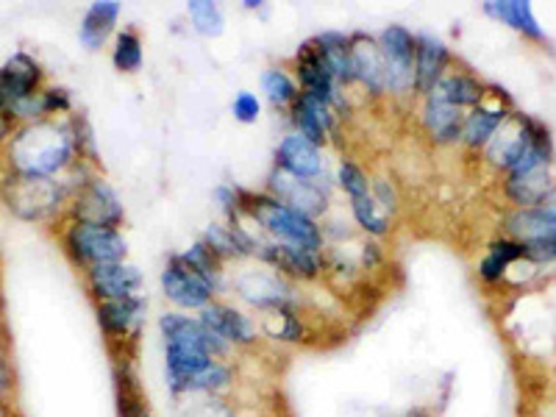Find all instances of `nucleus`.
<instances>
[{"instance_id":"32","label":"nucleus","mask_w":556,"mask_h":417,"mask_svg":"<svg viewBox=\"0 0 556 417\" xmlns=\"http://www.w3.org/2000/svg\"><path fill=\"white\" fill-rule=\"evenodd\" d=\"M348 208H351V217H354L356 226H359L367 237L381 240V237L390 235V217L379 208V203H376L374 198V190L367 192V195L348 201Z\"/></svg>"},{"instance_id":"11","label":"nucleus","mask_w":556,"mask_h":417,"mask_svg":"<svg viewBox=\"0 0 556 417\" xmlns=\"http://www.w3.org/2000/svg\"><path fill=\"white\" fill-rule=\"evenodd\" d=\"M253 260L262 265L273 267L276 273L292 281V285H312L326 273V253L309 251V248L285 245V242H273L256 231V251Z\"/></svg>"},{"instance_id":"30","label":"nucleus","mask_w":556,"mask_h":417,"mask_svg":"<svg viewBox=\"0 0 556 417\" xmlns=\"http://www.w3.org/2000/svg\"><path fill=\"white\" fill-rule=\"evenodd\" d=\"M237 381H240V370H237V359L226 362L217 359L198 376L195 381L190 384L187 395L184 399H190V395H212V399H231L237 390Z\"/></svg>"},{"instance_id":"6","label":"nucleus","mask_w":556,"mask_h":417,"mask_svg":"<svg viewBox=\"0 0 556 417\" xmlns=\"http://www.w3.org/2000/svg\"><path fill=\"white\" fill-rule=\"evenodd\" d=\"M159 287H162V295L165 301H170L173 309L176 312H201L206 309L212 301L220 298V292L215 287L208 285L206 278L190 265V262L184 260L181 253H170L159 273Z\"/></svg>"},{"instance_id":"19","label":"nucleus","mask_w":556,"mask_h":417,"mask_svg":"<svg viewBox=\"0 0 556 417\" xmlns=\"http://www.w3.org/2000/svg\"><path fill=\"white\" fill-rule=\"evenodd\" d=\"M351 67H354V87H362L370 98H390L384 59L376 37L351 34Z\"/></svg>"},{"instance_id":"22","label":"nucleus","mask_w":556,"mask_h":417,"mask_svg":"<svg viewBox=\"0 0 556 417\" xmlns=\"http://www.w3.org/2000/svg\"><path fill=\"white\" fill-rule=\"evenodd\" d=\"M201 242L215 253L217 260L226 265V262H242L253 260V251H256V235L245 223H228V220H215L203 228Z\"/></svg>"},{"instance_id":"13","label":"nucleus","mask_w":556,"mask_h":417,"mask_svg":"<svg viewBox=\"0 0 556 417\" xmlns=\"http://www.w3.org/2000/svg\"><path fill=\"white\" fill-rule=\"evenodd\" d=\"M70 217L92 226L121 228L126 220V208L106 178L89 176L87 181H78L76 192L70 198Z\"/></svg>"},{"instance_id":"15","label":"nucleus","mask_w":556,"mask_h":417,"mask_svg":"<svg viewBox=\"0 0 556 417\" xmlns=\"http://www.w3.org/2000/svg\"><path fill=\"white\" fill-rule=\"evenodd\" d=\"M540 128H543L540 121H534L529 114L513 112L509 114V121L495 131V137L490 139L484 151H481L484 165H490L495 173L506 176V173L513 170L520 159H523V153L529 151V146L534 142Z\"/></svg>"},{"instance_id":"27","label":"nucleus","mask_w":556,"mask_h":417,"mask_svg":"<svg viewBox=\"0 0 556 417\" xmlns=\"http://www.w3.org/2000/svg\"><path fill=\"white\" fill-rule=\"evenodd\" d=\"M518 262H526L523 260V245H520L518 240H513V237H495V240L486 242V251L484 256H481L479 262V278L481 285L486 287H495L501 285L506 278V273H509V267L518 265Z\"/></svg>"},{"instance_id":"38","label":"nucleus","mask_w":556,"mask_h":417,"mask_svg":"<svg viewBox=\"0 0 556 417\" xmlns=\"http://www.w3.org/2000/svg\"><path fill=\"white\" fill-rule=\"evenodd\" d=\"M231 114H235V121L242 123V126H251L262 117V101L260 96H253L248 89L237 92L235 101H231Z\"/></svg>"},{"instance_id":"21","label":"nucleus","mask_w":556,"mask_h":417,"mask_svg":"<svg viewBox=\"0 0 556 417\" xmlns=\"http://www.w3.org/2000/svg\"><path fill=\"white\" fill-rule=\"evenodd\" d=\"M451 51L437 34H415V96H431V89L448 73Z\"/></svg>"},{"instance_id":"9","label":"nucleus","mask_w":556,"mask_h":417,"mask_svg":"<svg viewBox=\"0 0 556 417\" xmlns=\"http://www.w3.org/2000/svg\"><path fill=\"white\" fill-rule=\"evenodd\" d=\"M331 187H334V184H331L329 178H295L287 176V173L278 170V167H273V170L267 173L265 192L276 198V201L287 203L290 208H295V212H301V215L320 223V217L326 220V215H329Z\"/></svg>"},{"instance_id":"7","label":"nucleus","mask_w":556,"mask_h":417,"mask_svg":"<svg viewBox=\"0 0 556 417\" xmlns=\"http://www.w3.org/2000/svg\"><path fill=\"white\" fill-rule=\"evenodd\" d=\"M96 317L114 356L134 354L139 334L146 329L148 298L134 295L123 298V301H101V304H96Z\"/></svg>"},{"instance_id":"31","label":"nucleus","mask_w":556,"mask_h":417,"mask_svg":"<svg viewBox=\"0 0 556 417\" xmlns=\"http://www.w3.org/2000/svg\"><path fill=\"white\" fill-rule=\"evenodd\" d=\"M262 96L267 98V103L276 109H285L290 112L292 103L301 96V87H298L295 76H290L285 67H267L260 78Z\"/></svg>"},{"instance_id":"42","label":"nucleus","mask_w":556,"mask_h":417,"mask_svg":"<svg viewBox=\"0 0 556 417\" xmlns=\"http://www.w3.org/2000/svg\"><path fill=\"white\" fill-rule=\"evenodd\" d=\"M406 417H434V415H429V412L426 409H415V412H409V415Z\"/></svg>"},{"instance_id":"24","label":"nucleus","mask_w":556,"mask_h":417,"mask_svg":"<svg viewBox=\"0 0 556 417\" xmlns=\"http://www.w3.org/2000/svg\"><path fill=\"white\" fill-rule=\"evenodd\" d=\"M465 114L468 112H462V109L451 106V103L437 101V98H424V103H420V128H424L431 146H459Z\"/></svg>"},{"instance_id":"14","label":"nucleus","mask_w":556,"mask_h":417,"mask_svg":"<svg viewBox=\"0 0 556 417\" xmlns=\"http://www.w3.org/2000/svg\"><path fill=\"white\" fill-rule=\"evenodd\" d=\"M387 70L390 98H406L415 92V34L406 26H387L376 37Z\"/></svg>"},{"instance_id":"37","label":"nucleus","mask_w":556,"mask_h":417,"mask_svg":"<svg viewBox=\"0 0 556 417\" xmlns=\"http://www.w3.org/2000/svg\"><path fill=\"white\" fill-rule=\"evenodd\" d=\"M242 192L237 184H217L215 187V203L220 208L223 220L240 223L242 220Z\"/></svg>"},{"instance_id":"39","label":"nucleus","mask_w":556,"mask_h":417,"mask_svg":"<svg viewBox=\"0 0 556 417\" xmlns=\"http://www.w3.org/2000/svg\"><path fill=\"white\" fill-rule=\"evenodd\" d=\"M370 190H374L376 203H379V208L387 217L399 215L401 198H399V190H395V184H392L390 178H370Z\"/></svg>"},{"instance_id":"3","label":"nucleus","mask_w":556,"mask_h":417,"mask_svg":"<svg viewBox=\"0 0 556 417\" xmlns=\"http://www.w3.org/2000/svg\"><path fill=\"white\" fill-rule=\"evenodd\" d=\"M242 223H253L256 231L273 242L309 248V251H323L326 248L320 223L301 215V212L290 208L287 203L276 201L265 190L242 192Z\"/></svg>"},{"instance_id":"8","label":"nucleus","mask_w":556,"mask_h":417,"mask_svg":"<svg viewBox=\"0 0 556 417\" xmlns=\"http://www.w3.org/2000/svg\"><path fill=\"white\" fill-rule=\"evenodd\" d=\"M198 320L203 323V329H208L215 337H220L235 354H245L253 348L262 345V323H256V317L251 312H245L242 306L231 304L226 298H217L206 309L198 312Z\"/></svg>"},{"instance_id":"12","label":"nucleus","mask_w":556,"mask_h":417,"mask_svg":"<svg viewBox=\"0 0 556 417\" xmlns=\"http://www.w3.org/2000/svg\"><path fill=\"white\" fill-rule=\"evenodd\" d=\"M295 81L301 87V92L315 101H323L326 106L334 109L337 114L345 109V89L337 81L334 70L326 62V56L320 53V48L315 45V39H306L295 53Z\"/></svg>"},{"instance_id":"4","label":"nucleus","mask_w":556,"mask_h":417,"mask_svg":"<svg viewBox=\"0 0 556 417\" xmlns=\"http://www.w3.org/2000/svg\"><path fill=\"white\" fill-rule=\"evenodd\" d=\"M228 290L235 292L240 304H245L248 309L262 315V320L273 315H281V312L304 309L295 285L287 281L273 267L262 265V262L256 267H242L237 273H228Z\"/></svg>"},{"instance_id":"34","label":"nucleus","mask_w":556,"mask_h":417,"mask_svg":"<svg viewBox=\"0 0 556 417\" xmlns=\"http://www.w3.org/2000/svg\"><path fill=\"white\" fill-rule=\"evenodd\" d=\"M142 62H146V53H142V37H139L134 28H123L117 37H114V48H112V64L121 73H139L142 70Z\"/></svg>"},{"instance_id":"28","label":"nucleus","mask_w":556,"mask_h":417,"mask_svg":"<svg viewBox=\"0 0 556 417\" xmlns=\"http://www.w3.org/2000/svg\"><path fill=\"white\" fill-rule=\"evenodd\" d=\"M481 12H484L486 17H493L498 20V23H504V26H509L513 31L523 34V37L538 39V42L545 39V31L543 26H540L538 14H534L531 3H526V0H486L484 7H481Z\"/></svg>"},{"instance_id":"16","label":"nucleus","mask_w":556,"mask_h":417,"mask_svg":"<svg viewBox=\"0 0 556 417\" xmlns=\"http://www.w3.org/2000/svg\"><path fill=\"white\" fill-rule=\"evenodd\" d=\"M84 281H87L89 295L96 298V304L142 295V273L128 260L89 267V270H84Z\"/></svg>"},{"instance_id":"2","label":"nucleus","mask_w":556,"mask_h":417,"mask_svg":"<svg viewBox=\"0 0 556 417\" xmlns=\"http://www.w3.org/2000/svg\"><path fill=\"white\" fill-rule=\"evenodd\" d=\"M156 329L162 337L167 395H170V401H181L192 381L217 359L208 348V337L198 315L165 309L156 317Z\"/></svg>"},{"instance_id":"1","label":"nucleus","mask_w":556,"mask_h":417,"mask_svg":"<svg viewBox=\"0 0 556 417\" xmlns=\"http://www.w3.org/2000/svg\"><path fill=\"white\" fill-rule=\"evenodd\" d=\"M7 159L12 176L56 178L81 159L73 117H45L20 126L7 142Z\"/></svg>"},{"instance_id":"20","label":"nucleus","mask_w":556,"mask_h":417,"mask_svg":"<svg viewBox=\"0 0 556 417\" xmlns=\"http://www.w3.org/2000/svg\"><path fill=\"white\" fill-rule=\"evenodd\" d=\"M273 167L285 170L287 176L295 178H329L326 176V156H323V148H317L315 142H309L301 134L290 131L281 142L276 146V159H273Z\"/></svg>"},{"instance_id":"5","label":"nucleus","mask_w":556,"mask_h":417,"mask_svg":"<svg viewBox=\"0 0 556 417\" xmlns=\"http://www.w3.org/2000/svg\"><path fill=\"white\" fill-rule=\"evenodd\" d=\"M64 251L78 267L89 270L106 262H123L128 256V240L121 228L92 226V223L70 220L64 228Z\"/></svg>"},{"instance_id":"23","label":"nucleus","mask_w":556,"mask_h":417,"mask_svg":"<svg viewBox=\"0 0 556 417\" xmlns=\"http://www.w3.org/2000/svg\"><path fill=\"white\" fill-rule=\"evenodd\" d=\"M114 401H117V417H153L151 401L134 365V354L114 356Z\"/></svg>"},{"instance_id":"26","label":"nucleus","mask_w":556,"mask_h":417,"mask_svg":"<svg viewBox=\"0 0 556 417\" xmlns=\"http://www.w3.org/2000/svg\"><path fill=\"white\" fill-rule=\"evenodd\" d=\"M486 96H490V87L476 73H470V70H448L440 78V84L431 89V96L426 98H437V101L451 103V106L462 109V112H470V109L481 106Z\"/></svg>"},{"instance_id":"36","label":"nucleus","mask_w":556,"mask_h":417,"mask_svg":"<svg viewBox=\"0 0 556 417\" xmlns=\"http://www.w3.org/2000/svg\"><path fill=\"white\" fill-rule=\"evenodd\" d=\"M334 184L345 192L348 201H354V198H362L370 192V176H367L365 167L359 162H354V159H340Z\"/></svg>"},{"instance_id":"17","label":"nucleus","mask_w":556,"mask_h":417,"mask_svg":"<svg viewBox=\"0 0 556 417\" xmlns=\"http://www.w3.org/2000/svg\"><path fill=\"white\" fill-rule=\"evenodd\" d=\"M513 103L509 98L501 96L498 89H493V96H486V101L481 106L470 109L465 114V126H462V139L459 146L465 151H484L486 142L495 137L501 126L509 121V114H513Z\"/></svg>"},{"instance_id":"18","label":"nucleus","mask_w":556,"mask_h":417,"mask_svg":"<svg viewBox=\"0 0 556 417\" xmlns=\"http://www.w3.org/2000/svg\"><path fill=\"white\" fill-rule=\"evenodd\" d=\"M37 92H42V67L28 53H14L0 67V114Z\"/></svg>"},{"instance_id":"40","label":"nucleus","mask_w":556,"mask_h":417,"mask_svg":"<svg viewBox=\"0 0 556 417\" xmlns=\"http://www.w3.org/2000/svg\"><path fill=\"white\" fill-rule=\"evenodd\" d=\"M12 384H14L12 367H9V359L3 356V351H0V404H3L9 392H12Z\"/></svg>"},{"instance_id":"35","label":"nucleus","mask_w":556,"mask_h":417,"mask_svg":"<svg viewBox=\"0 0 556 417\" xmlns=\"http://www.w3.org/2000/svg\"><path fill=\"white\" fill-rule=\"evenodd\" d=\"M187 17L201 37H220L226 31V14L212 0H190Z\"/></svg>"},{"instance_id":"41","label":"nucleus","mask_w":556,"mask_h":417,"mask_svg":"<svg viewBox=\"0 0 556 417\" xmlns=\"http://www.w3.org/2000/svg\"><path fill=\"white\" fill-rule=\"evenodd\" d=\"M540 206H543V208H545V212H548V215H551V217H556V190H554V192H551V195H548V198H545V201H543V203H540Z\"/></svg>"},{"instance_id":"25","label":"nucleus","mask_w":556,"mask_h":417,"mask_svg":"<svg viewBox=\"0 0 556 417\" xmlns=\"http://www.w3.org/2000/svg\"><path fill=\"white\" fill-rule=\"evenodd\" d=\"M290 123L292 131L306 137L309 142H315L317 148H323L337 128V112L331 106H326L323 101H315V98L301 92L290 109Z\"/></svg>"},{"instance_id":"29","label":"nucleus","mask_w":556,"mask_h":417,"mask_svg":"<svg viewBox=\"0 0 556 417\" xmlns=\"http://www.w3.org/2000/svg\"><path fill=\"white\" fill-rule=\"evenodd\" d=\"M121 3L114 0H103V3H92L87 9L81 20V28H78V39L87 51H101L103 45L109 42V37L114 34V26L121 20Z\"/></svg>"},{"instance_id":"33","label":"nucleus","mask_w":556,"mask_h":417,"mask_svg":"<svg viewBox=\"0 0 556 417\" xmlns=\"http://www.w3.org/2000/svg\"><path fill=\"white\" fill-rule=\"evenodd\" d=\"M173 417H240L235 399H212V395H190L173 401Z\"/></svg>"},{"instance_id":"10","label":"nucleus","mask_w":556,"mask_h":417,"mask_svg":"<svg viewBox=\"0 0 556 417\" xmlns=\"http://www.w3.org/2000/svg\"><path fill=\"white\" fill-rule=\"evenodd\" d=\"M7 203L23 220H45L56 215L62 203H67V187L59 178H7Z\"/></svg>"}]
</instances>
